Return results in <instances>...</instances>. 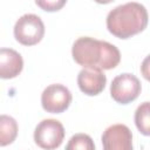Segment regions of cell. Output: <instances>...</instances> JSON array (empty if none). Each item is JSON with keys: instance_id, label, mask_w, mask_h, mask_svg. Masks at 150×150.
Wrapping results in <instances>:
<instances>
[{"instance_id": "obj_4", "label": "cell", "mask_w": 150, "mask_h": 150, "mask_svg": "<svg viewBox=\"0 0 150 150\" xmlns=\"http://www.w3.org/2000/svg\"><path fill=\"white\" fill-rule=\"evenodd\" d=\"M64 138V128L62 123L54 118L41 121L34 130V141L43 150H55Z\"/></svg>"}, {"instance_id": "obj_2", "label": "cell", "mask_w": 150, "mask_h": 150, "mask_svg": "<svg viewBox=\"0 0 150 150\" xmlns=\"http://www.w3.org/2000/svg\"><path fill=\"white\" fill-rule=\"evenodd\" d=\"M146 25L148 11L135 1L115 7L107 15V28L118 39H129L143 32Z\"/></svg>"}, {"instance_id": "obj_7", "label": "cell", "mask_w": 150, "mask_h": 150, "mask_svg": "<svg viewBox=\"0 0 150 150\" xmlns=\"http://www.w3.org/2000/svg\"><path fill=\"white\" fill-rule=\"evenodd\" d=\"M103 150H134L132 134L125 124H112L102 134Z\"/></svg>"}, {"instance_id": "obj_3", "label": "cell", "mask_w": 150, "mask_h": 150, "mask_svg": "<svg viewBox=\"0 0 150 150\" xmlns=\"http://www.w3.org/2000/svg\"><path fill=\"white\" fill-rule=\"evenodd\" d=\"M45 35V25L36 14L27 13L20 16L14 25V38L23 46L39 43Z\"/></svg>"}, {"instance_id": "obj_13", "label": "cell", "mask_w": 150, "mask_h": 150, "mask_svg": "<svg viewBox=\"0 0 150 150\" xmlns=\"http://www.w3.org/2000/svg\"><path fill=\"white\" fill-rule=\"evenodd\" d=\"M35 4L41 7L43 11L47 12H55L59 11L63 5H66V0H54V1H35Z\"/></svg>"}, {"instance_id": "obj_1", "label": "cell", "mask_w": 150, "mask_h": 150, "mask_svg": "<svg viewBox=\"0 0 150 150\" xmlns=\"http://www.w3.org/2000/svg\"><path fill=\"white\" fill-rule=\"evenodd\" d=\"M71 55L77 64L96 70H110L121 61V53L115 45L90 36L76 39L71 47Z\"/></svg>"}, {"instance_id": "obj_8", "label": "cell", "mask_w": 150, "mask_h": 150, "mask_svg": "<svg viewBox=\"0 0 150 150\" xmlns=\"http://www.w3.org/2000/svg\"><path fill=\"white\" fill-rule=\"evenodd\" d=\"M107 84V76L102 70L83 68L77 75V86L80 90L88 96L101 94Z\"/></svg>"}, {"instance_id": "obj_6", "label": "cell", "mask_w": 150, "mask_h": 150, "mask_svg": "<svg viewBox=\"0 0 150 150\" xmlns=\"http://www.w3.org/2000/svg\"><path fill=\"white\" fill-rule=\"evenodd\" d=\"M70 90L60 83H54L45 88L41 94V104L47 112L61 114L68 109L71 103Z\"/></svg>"}, {"instance_id": "obj_12", "label": "cell", "mask_w": 150, "mask_h": 150, "mask_svg": "<svg viewBox=\"0 0 150 150\" xmlns=\"http://www.w3.org/2000/svg\"><path fill=\"white\" fill-rule=\"evenodd\" d=\"M66 150H95V144L89 135L80 132L70 137L66 145Z\"/></svg>"}, {"instance_id": "obj_9", "label": "cell", "mask_w": 150, "mask_h": 150, "mask_svg": "<svg viewBox=\"0 0 150 150\" xmlns=\"http://www.w3.org/2000/svg\"><path fill=\"white\" fill-rule=\"evenodd\" d=\"M22 69L23 60L20 53L12 48H0V79H14Z\"/></svg>"}, {"instance_id": "obj_5", "label": "cell", "mask_w": 150, "mask_h": 150, "mask_svg": "<svg viewBox=\"0 0 150 150\" xmlns=\"http://www.w3.org/2000/svg\"><path fill=\"white\" fill-rule=\"evenodd\" d=\"M139 80L129 73H123L114 77L110 86V95L120 104H128L135 101L141 94Z\"/></svg>"}, {"instance_id": "obj_11", "label": "cell", "mask_w": 150, "mask_h": 150, "mask_svg": "<svg viewBox=\"0 0 150 150\" xmlns=\"http://www.w3.org/2000/svg\"><path fill=\"white\" fill-rule=\"evenodd\" d=\"M150 104L149 102H143L135 111V124L139 132L144 136L150 134Z\"/></svg>"}, {"instance_id": "obj_10", "label": "cell", "mask_w": 150, "mask_h": 150, "mask_svg": "<svg viewBox=\"0 0 150 150\" xmlns=\"http://www.w3.org/2000/svg\"><path fill=\"white\" fill-rule=\"evenodd\" d=\"M18 136V123L8 115H0V146L12 144Z\"/></svg>"}]
</instances>
